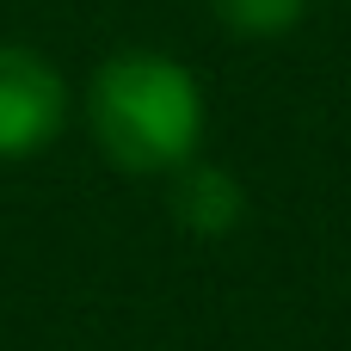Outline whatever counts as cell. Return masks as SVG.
I'll list each match as a JSON object with an SVG mask.
<instances>
[{
  "instance_id": "obj_3",
  "label": "cell",
  "mask_w": 351,
  "mask_h": 351,
  "mask_svg": "<svg viewBox=\"0 0 351 351\" xmlns=\"http://www.w3.org/2000/svg\"><path fill=\"white\" fill-rule=\"evenodd\" d=\"M167 179H173L167 204H173V222H179L185 234L222 241V234H234V228H241V216H247V191H241V179H234L228 167L185 160V167H179V173H167Z\"/></svg>"
},
{
  "instance_id": "obj_1",
  "label": "cell",
  "mask_w": 351,
  "mask_h": 351,
  "mask_svg": "<svg viewBox=\"0 0 351 351\" xmlns=\"http://www.w3.org/2000/svg\"><path fill=\"white\" fill-rule=\"evenodd\" d=\"M86 136L130 179H167L197 160L204 93L185 62L160 49H117L86 80Z\"/></svg>"
},
{
  "instance_id": "obj_2",
  "label": "cell",
  "mask_w": 351,
  "mask_h": 351,
  "mask_svg": "<svg viewBox=\"0 0 351 351\" xmlns=\"http://www.w3.org/2000/svg\"><path fill=\"white\" fill-rule=\"evenodd\" d=\"M68 123V80L25 43H0V160H25Z\"/></svg>"
},
{
  "instance_id": "obj_4",
  "label": "cell",
  "mask_w": 351,
  "mask_h": 351,
  "mask_svg": "<svg viewBox=\"0 0 351 351\" xmlns=\"http://www.w3.org/2000/svg\"><path fill=\"white\" fill-rule=\"evenodd\" d=\"M210 6L234 37H284L308 0H210Z\"/></svg>"
}]
</instances>
